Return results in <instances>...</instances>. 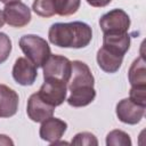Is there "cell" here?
Listing matches in <instances>:
<instances>
[{
	"instance_id": "obj_1",
	"label": "cell",
	"mask_w": 146,
	"mask_h": 146,
	"mask_svg": "<svg viewBox=\"0 0 146 146\" xmlns=\"http://www.w3.org/2000/svg\"><path fill=\"white\" fill-rule=\"evenodd\" d=\"M71 64V76L67 82V89L71 94L66 102L73 107H84L91 104L96 97V90L94 88L95 78L86 63L73 60Z\"/></svg>"
},
{
	"instance_id": "obj_2",
	"label": "cell",
	"mask_w": 146,
	"mask_h": 146,
	"mask_svg": "<svg viewBox=\"0 0 146 146\" xmlns=\"http://www.w3.org/2000/svg\"><path fill=\"white\" fill-rule=\"evenodd\" d=\"M49 41L60 48H84L92 39L91 27L83 22L55 23L48 32Z\"/></svg>"
},
{
	"instance_id": "obj_3",
	"label": "cell",
	"mask_w": 146,
	"mask_h": 146,
	"mask_svg": "<svg viewBox=\"0 0 146 146\" xmlns=\"http://www.w3.org/2000/svg\"><path fill=\"white\" fill-rule=\"evenodd\" d=\"M19 48L36 67H42L46 60L51 55L48 42L35 34H26L19 39Z\"/></svg>"
},
{
	"instance_id": "obj_4",
	"label": "cell",
	"mask_w": 146,
	"mask_h": 146,
	"mask_svg": "<svg viewBox=\"0 0 146 146\" xmlns=\"http://www.w3.org/2000/svg\"><path fill=\"white\" fill-rule=\"evenodd\" d=\"M38 95L47 104L57 107L62 105L67 97V83L57 79H44Z\"/></svg>"
},
{
	"instance_id": "obj_5",
	"label": "cell",
	"mask_w": 146,
	"mask_h": 146,
	"mask_svg": "<svg viewBox=\"0 0 146 146\" xmlns=\"http://www.w3.org/2000/svg\"><path fill=\"white\" fill-rule=\"evenodd\" d=\"M99 26L104 33H127L130 27L129 15L120 8L104 14L99 18Z\"/></svg>"
},
{
	"instance_id": "obj_6",
	"label": "cell",
	"mask_w": 146,
	"mask_h": 146,
	"mask_svg": "<svg viewBox=\"0 0 146 146\" xmlns=\"http://www.w3.org/2000/svg\"><path fill=\"white\" fill-rule=\"evenodd\" d=\"M43 79H57L68 82L71 76V60L60 55H50L42 66Z\"/></svg>"
},
{
	"instance_id": "obj_7",
	"label": "cell",
	"mask_w": 146,
	"mask_h": 146,
	"mask_svg": "<svg viewBox=\"0 0 146 146\" xmlns=\"http://www.w3.org/2000/svg\"><path fill=\"white\" fill-rule=\"evenodd\" d=\"M2 15L5 23H7L13 27H18V29L26 26L32 18L30 8L21 1L6 3L2 10Z\"/></svg>"
},
{
	"instance_id": "obj_8",
	"label": "cell",
	"mask_w": 146,
	"mask_h": 146,
	"mask_svg": "<svg viewBox=\"0 0 146 146\" xmlns=\"http://www.w3.org/2000/svg\"><path fill=\"white\" fill-rule=\"evenodd\" d=\"M146 106L139 105L130 98L121 99L116 104L115 113L117 119L125 124H137L145 115Z\"/></svg>"
},
{
	"instance_id": "obj_9",
	"label": "cell",
	"mask_w": 146,
	"mask_h": 146,
	"mask_svg": "<svg viewBox=\"0 0 146 146\" xmlns=\"http://www.w3.org/2000/svg\"><path fill=\"white\" fill-rule=\"evenodd\" d=\"M36 68L26 57H18L13 66V78L21 86H32L38 76Z\"/></svg>"
},
{
	"instance_id": "obj_10",
	"label": "cell",
	"mask_w": 146,
	"mask_h": 146,
	"mask_svg": "<svg viewBox=\"0 0 146 146\" xmlns=\"http://www.w3.org/2000/svg\"><path fill=\"white\" fill-rule=\"evenodd\" d=\"M67 129V123L58 117H48L41 122L39 130L40 138L44 141L54 144L56 140H59Z\"/></svg>"
},
{
	"instance_id": "obj_11",
	"label": "cell",
	"mask_w": 146,
	"mask_h": 146,
	"mask_svg": "<svg viewBox=\"0 0 146 146\" xmlns=\"http://www.w3.org/2000/svg\"><path fill=\"white\" fill-rule=\"evenodd\" d=\"M55 111V107L47 104L43 102L38 92L32 94L27 100V106H26V113L27 116L33 121V122H42L46 119L52 116Z\"/></svg>"
},
{
	"instance_id": "obj_12",
	"label": "cell",
	"mask_w": 146,
	"mask_h": 146,
	"mask_svg": "<svg viewBox=\"0 0 146 146\" xmlns=\"http://www.w3.org/2000/svg\"><path fill=\"white\" fill-rule=\"evenodd\" d=\"M18 94L6 84L0 83V117H10L17 113Z\"/></svg>"
},
{
	"instance_id": "obj_13",
	"label": "cell",
	"mask_w": 146,
	"mask_h": 146,
	"mask_svg": "<svg viewBox=\"0 0 146 146\" xmlns=\"http://www.w3.org/2000/svg\"><path fill=\"white\" fill-rule=\"evenodd\" d=\"M103 48L119 56L125 55L130 48V35L129 33H104L103 35Z\"/></svg>"
},
{
	"instance_id": "obj_14",
	"label": "cell",
	"mask_w": 146,
	"mask_h": 146,
	"mask_svg": "<svg viewBox=\"0 0 146 146\" xmlns=\"http://www.w3.org/2000/svg\"><path fill=\"white\" fill-rule=\"evenodd\" d=\"M97 64L98 66L106 73H115L120 70L122 62H123V56H119L114 52L108 51L105 48H99L97 51Z\"/></svg>"
},
{
	"instance_id": "obj_15",
	"label": "cell",
	"mask_w": 146,
	"mask_h": 146,
	"mask_svg": "<svg viewBox=\"0 0 146 146\" xmlns=\"http://www.w3.org/2000/svg\"><path fill=\"white\" fill-rule=\"evenodd\" d=\"M128 79L131 87H146V68L143 56L132 62L128 72Z\"/></svg>"
},
{
	"instance_id": "obj_16",
	"label": "cell",
	"mask_w": 146,
	"mask_h": 146,
	"mask_svg": "<svg viewBox=\"0 0 146 146\" xmlns=\"http://www.w3.org/2000/svg\"><path fill=\"white\" fill-rule=\"evenodd\" d=\"M54 3L56 15L71 16L78 11L81 0H54Z\"/></svg>"
},
{
	"instance_id": "obj_17",
	"label": "cell",
	"mask_w": 146,
	"mask_h": 146,
	"mask_svg": "<svg viewBox=\"0 0 146 146\" xmlns=\"http://www.w3.org/2000/svg\"><path fill=\"white\" fill-rule=\"evenodd\" d=\"M132 141L130 136L119 129L112 130L106 136V145L107 146H131Z\"/></svg>"
},
{
	"instance_id": "obj_18",
	"label": "cell",
	"mask_w": 146,
	"mask_h": 146,
	"mask_svg": "<svg viewBox=\"0 0 146 146\" xmlns=\"http://www.w3.org/2000/svg\"><path fill=\"white\" fill-rule=\"evenodd\" d=\"M32 9L36 15L41 17H51L56 15L54 0H34Z\"/></svg>"
},
{
	"instance_id": "obj_19",
	"label": "cell",
	"mask_w": 146,
	"mask_h": 146,
	"mask_svg": "<svg viewBox=\"0 0 146 146\" xmlns=\"http://www.w3.org/2000/svg\"><path fill=\"white\" fill-rule=\"evenodd\" d=\"M71 144L73 145H87V146H97L98 145V140L96 138V136L91 132L88 131H83V132H79L74 136V138L72 139Z\"/></svg>"
},
{
	"instance_id": "obj_20",
	"label": "cell",
	"mask_w": 146,
	"mask_h": 146,
	"mask_svg": "<svg viewBox=\"0 0 146 146\" xmlns=\"http://www.w3.org/2000/svg\"><path fill=\"white\" fill-rule=\"evenodd\" d=\"M11 40L6 34L0 32V64L5 63L11 52Z\"/></svg>"
},
{
	"instance_id": "obj_21",
	"label": "cell",
	"mask_w": 146,
	"mask_h": 146,
	"mask_svg": "<svg viewBox=\"0 0 146 146\" xmlns=\"http://www.w3.org/2000/svg\"><path fill=\"white\" fill-rule=\"evenodd\" d=\"M145 94H146V87H131L129 92V98L139 105L146 106Z\"/></svg>"
},
{
	"instance_id": "obj_22",
	"label": "cell",
	"mask_w": 146,
	"mask_h": 146,
	"mask_svg": "<svg viewBox=\"0 0 146 146\" xmlns=\"http://www.w3.org/2000/svg\"><path fill=\"white\" fill-rule=\"evenodd\" d=\"M91 7H96V8H102L105 7L107 5H110L112 2V0H86Z\"/></svg>"
},
{
	"instance_id": "obj_23",
	"label": "cell",
	"mask_w": 146,
	"mask_h": 146,
	"mask_svg": "<svg viewBox=\"0 0 146 146\" xmlns=\"http://www.w3.org/2000/svg\"><path fill=\"white\" fill-rule=\"evenodd\" d=\"M0 145H14V141L6 135H0Z\"/></svg>"
},
{
	"instance_id": "obj_24",
	"label": "cell",
	"mask_w": 146,
	"mask_h": 146,
	"mask_svg": "<svg viewBox=\"0 0 146 146\" xmlns=\"http://www.w3.org/2000/svg\"><path fill=\"white\" fill-rule=\"evenodd\" d=\"M5 24V19H3V15H2V10H0V29Z\"/></svg>"
},
{
	"instance_id": "obj_25",
	"label": "cell",
	"mask_w": 146,
	"mask_h": 146,
	"mask_svg": "<svg viewBox=\"0 0 146 146\" xmlns=\"http://www.w3.org/2000/svg\"><path fill=\"white\" fill-rule=\"evenodd\" d=\"M15 1H21V0H0V2H2V3H9V2H15Z\"/></svg>"
}]
</instances>
